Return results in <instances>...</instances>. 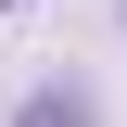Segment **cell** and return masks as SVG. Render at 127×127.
Instances as JSON below:
<instances>
[{
	"label": "cell",
	"mask_w": 127,
	"mask_h": 127,
	"mask_svg": "<svg viewBox=\"0 0 127 127\" xmlns=\"http://www.w3.org/2000/svg\"><path fill=\"white\" fill-rule=\"evenodd\" d=\"M26 127H89V102H76V89H38V102H26Z\"/></svg>",
	"instance_id": "6da1fadb"
}]
</instances>
